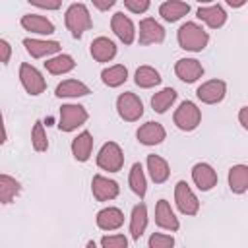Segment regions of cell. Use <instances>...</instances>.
Here are the masks:
<instances>
[{"label":"cell","instance_id":"obj_33","mask_svg":"<svg viewBox=\"0 0 248 248\" xmlns=\"http://www.w3.org/2000/svg\"><path fill=\"white\" fill-rule=\"evenodd\" d=\"M174 101H176V91L172 87H165V89H161L159 93H155L151 97V107H153L155 112L163 114L172 107Z\"/></svg>","mask_w":248,"mask_h":248},{"label":"cell","instance_id":"obj_3","mask_svg":"<svg viewBox=\"0 0 248 248\" xmlns=\"http://www.w3.org/2000/svg\"><path fill=\"white\" fill-rule=\"evenodd\" d=\"M172 120H174V124H176L178 130H182V132H192V130H196V128L200 126V122H202V112H200V108H198L196 103H192V101H182V103L178 105V108L174 110Z\"/></svg>","mask_w":248,"mask_h":248},{"label":"cell","instance_id":"obj_11","mask_svg":"<svg viewBox=\"0 0 248 248\" xmlns=\"http://www.w3.org/2000/svg\"><path fill=\"white\" fill-rule=\"evenodd\" d=\"M174 74L184 83H194V81H198L203 76V66L196 58H180L174 64Z\"/></svg>","mask_w":248,"mask_h":248},{"label":"cell","instance_id":"obj_31","mask_svg":"<svg viewBox=\"0 0 248 248\" xmlns=\"http://www.w3.org/2000/svg\"><path fill=\"white\" fill-rule=\"evenodd\" d=\"M128 184L132 188V192L140 198L145 196L147 192V180H145V172H143V167L141 163H134L132 169H130V176H128Z\"/></svg>","mask_w":248,"mask_h":248},{"label":"cell","instance_id":"obj_37","mask_svg":"<svg viewBox=\"0 0 248 248\" xmlns=\"http://www.w3.org/2000/svg\"><path fill=\"white\" fill-rule=\"evenodd\" d=\"M149 2L147 0H124V8L130 10L132 14H143L149 10Z\"/></svg>","mask_w":248,"mask_h":248},{"label":"cell","instance_id":"obj_22","mask_svg":"<svg viewBox=\"0 0 248 248\" xmlns=\"http://www.w3.org/2000/svg\"><path fill=\"white\" fill-rule=\"evenodd\" d=\"M91 151H93V136L87 130L81 132V134H78L72 140V155H74L76 161L85 163L91 157Z\"/></svg>","mask_w":248,"mask_h":248},{"label":"cell","instance_id":"obj_18","mask_svg":"<svg viewBox=\"0 0 248 248\" xmlns=\"http://www.w3.org/2000/svg\"><path fill=\"white\" fill-rule=\"evenodd\" d=\"M198 17L211 29H219L225 25L227 21V12L223 10V6L219 4H211V6H200L198 8Z\"/></svg>","mask_w":248,"mask_h":248},{"label":"cell","instance_id":"obj_5","mask_svg":"<svg viewBox=\"0 0 248 248\" xmlns=\"http://www.w3.org/2000/svg\"><path fill=\"white\" fill-rule=\"evenodd\" d=\"M87 118H89V114H87L85 107L68 103V105H62V107H60L58 128H60L62 132H74V130H78V126L85 124Z\"/></svg>","mask_w":248,"mask_h":248},{"label":"cell","instance_id":"obj_21","mask_svg":"<svg viewBox=\"0 0 248 248\" xmlns=\"http://www.w3.org/2000/svg\"><path fill=\"white\" fill-rule=\"evenodd\" d=\"M97 227L103 231H116L124 223V213L118 207H105L97 213Z\"/></svg>","mask_w":248,"mask_h":248},{"label":"cell","instance_id":"obj_7","mask_svg":"<svg viewBox=\"0 0 248 248\" xmlns=\"http://www.w3.org/2000/svg\"><path fill=\"white\" fill-rule=\"evenodd\" d=\"M174 202L180 213L184 215H196L200 211V202L186 180H178L174 186Z\"/></svg>","mask_w":248,"mask_h":248},{"label":"cell","instance_id":"obj_24","mask_svg":"<svg viewBox=\"0 0 248 248\" xmlns=\"http://www.w3.org/2000/svg\"><path fill=\"white\" fill-rule=\"evenodd\" d=\"M229 188L232 194H244L248 190V167L232 165L229 169Z\"/></svg>","mask_w":248,"mask_h":248},{"label":"cell","instance_id":"obj_1","mask_svg":"<svg viewBox=\"0 0 248 248\" xmlns=\"http://www.w3.org/2000/svg\"><path fill=\"white\" fill-rule=\"evenodd\" d=\"M176 39H178L180 48L190 50V52H200V50H203V48L207 46V43H209L207 31H205L202 25L194 23V21L182 23L180 29H178V33H176Z\"/></svg>","mask_w":248,"mask_h":248},{"label":"cell","instance_id":"obj_19","mask_svg":"<svg viewBox=\"0 0 248 248\" xmlns=\"http://www.w3.org/2000/svg\"><path fill=\"white\" fill-rule=\"evenodd\" d=\"M21 27L25 31H31V33H37V35L54 33V23L50 19H46L45 16H39V14H25L21 17Z\"/></svg>","mask_w":248,"mask_h":248},{"label":"cell","instance_id":"obj_16","mask_svg":"<svg viewBox=\"0 0 248 248\" xmlns=\"http://www.w3.org/2000/svg\"><path fill=\"white\" fill-rule=\"evenodd\" d=\"M155 223L161 229H167L170 232L180 229L178 217L174 215V211H172V207H170V203L167 200H159L157 202V205H155Z\"/></svg>","mask_w":248,"mask_h":248},{"label":"cell","instance_id":"obj_10","mask_svg":"<svg viewBox=\"0 0 248 248\" xmlns=\"http://www.w3.org/2000/svg\"><path fill=\"white\" fill-rule=\"evenodd\" d=\"M165 41V29L153 17H143L140 21V45H159Z\"/></svg>","mask_w":248,"mask_h":248},{"label":"cell","instance_id":"obj_20","mask_svg":"<svg viewBox=\"0 0 248 248\" xmlns=\"http://www.w3.org/2000/svg\"><path fill=\"white\" fill-rule=\"evenodd\" d=\"M91 56L97 62H110L116 56V45L108 37H97L91 41Z\"/></svg>","mask_w":248,"mask_h":248},{"label":"cell","instance_id":"obj_38","mask_svg":"<svg viewBox=\"0 0 248 248\" xmlns=\"http://www.w3.org/2000/svg\"><path fill=\"white\" fill-rule=\"evenodd\" d=\"M10 58H12V46H10V43H8V41L0 39V62H2V64H6Z\"/></svg>","mask_w":248,"mask_h":248},{"label":"cell","instance_id":"obj_34","mask_svg":"<svg viewBox=\"0 0 248 248\" xmlns=\"http://www.w3.org/2000/svg\"><path fill=\"white\" fill-rule=\"evenodd\" d=\"M31 145L39 153L48 149V138H46V132H45V126H43L41 120H37L33 130H31Z\"/></svg>","mask_w":248,"mask_h":248},{"label":"cell","instance_id":"obj_44","mask_svg":"<svg viewBox=\"0 0 248 248\" xmlns=\"http://www.w3.org/2000/svg\"><path fill=\"white\" fill-rule=\"evenodd\" d=\"M85 248H97V244H95V240H89V242L85 244Z\"/></svg>","mask_w":248,"mask_h":248},{"label":"cell","instance_id":"obj_40","mask_svg":"<svg viewBox=\"0 0 248 248\" xmlns=\"http://www.w3.org/2000/svg\"><path fill=\"white\" fill-rule=\"evenodd\" d=\"M238 120H240V126H242L244 130H248V107H242V108H240Z\"/></svg>","mask_w":248,"mask_h":248},{"label":"cell","instance_id":"obj_42","mask_svg":"<svg viewBox=\"0 0 248 248\" xmlns=\"http://www.w3.org/2000/svg\"><path fill=\"white\" fill-rule=\"evenodd\" d=\"M8 140V134H6V126H4V116H2V110H0V145Z\"/></svg>","mask_w":248,"mask_h":248},{"label":"cell","instance_id":"obj_28","mask_svg":"<svg viewBox=\"0 0 248 248\" xmlns=\"http://www.w3.org/2000/svg\"><path fill=\"white\" fill-rule=\"evenodd\" d=\"M89 93L91 89L78 79H66L56 85V97H85Z\"/></svg>","mask_w":248,"mask_h":248},{"label":"cell","instance_id":"obj_17","mask_svg":"<svg viewBox=\"0 0 248 248\" xmlns=\"http://www.w3.org/2000/svg\"><path fill=\"white\" fill-rule=\"evenodd\" d=\"M23 46L33 58H45L60 50L58 41H43V39H29V37L23 39Z\"/></svg>","mask_w":248,"mask_h":248},{"label":"cell","instance_id":"obj_4","mask_svg":"<svg viewBox=\"0 0 248 248\" xmlns=\"http://www.w3.org/2000/svg\"><path fill=\"white\" fill-rule=\"evenodd\" d=\"M116 110H118V116L122 120L136 122L143 116V103L136 93L126 91V93H120L116 97Z\"/></svg>","mask_w":248,"mask_h":248},{"label":"cell","instance_id":"obj_35","mask_svg":"<svg viewBox=\"0 0 248 248\" xmlns=\"http://www.w3.org/2000/svg\"><path fill=\"white\" fill-rule=\"evenodd\" d=\"M103 248H128V238L124 234H107L101 238Z\"/></svg>","mask_w":248,"mask_h":248},{"label":"cell","instance_id":"obj_25","mask_svg":"<svg viewBox=\"0 0 248 248\" xmlns=\"http://www.w3.org/2000/svg\"><path fill=\"white\" fill-rule=\"evenodd\" d=\"M147 227V207L145 203H138L132 209V217H130V234L134 240H138Z\"/></svg>","mask_w":248,"mask_h":248},{"label":"cell","instance_id":"obj_14","mask_svg":"<svg viewBox=\"0 0 248 248\" xmlns=\"http://www.w3.org/2000/svg\"><path fill=\"white\" fill-rule=\"evenodd\" d=\"M136 138H138V141L143 143V145H159V143L167 138V132H165V128H163L159 122L149 120V122H145V124H141V126L138 128Z\"/></svg>","mask_w":248,"mask_h":248},{"label":"cell","instance_id":"obj_30","mask_svg":"<svg viewBox=\"0 0 248 248\" xmlns=\"http://www.w3.org/2000/svg\"><path fill=\"white\" fill-rule=\"evenodd\" d=\"M134 81L138 87L141 89H149V87H155L161 83V74L151 68V66H140L136 70V76H134Z\"/></svg>","mask_w":248,"mask_h":248},{"label":"cell","instance_id":"obj_27","mask_svg":"<svg viewBox=\"0 0 248 248\" xmlns=\"http://www.w3.org/2000/svg\"><path fill=\"white\" fill-rule=\"evenodd\" d=\"M101 79L105 85L108 87H120L126 79H128V68L122 66V64H114V66H108L101 72Z\"/></svg>","mask_w":248,"mask_h":248},{"label":"cell","instance_id":"obj_39","mask_svg":"<svg viewBox=\"0 0 248 248\" xmlns=\"http://www.w3.org/2000/svg\"><path fill=\"white\" fill-rule=\"evenodd\" d=\"M33 6L37 8H43V10H58L60 8V2H39V0H31Z\"/></svg>","mask_w":248,"mask_h":248},{"label":"cell","instance_id":"obj_36","mask_svg":"<svg viewBox=\"0 0 248 248\" xmlns=\"http://www.w3.org/2000/svg\"><path fill=\"white\" fill-rule=\"evenodd\" d=\"M172 246H174V238L170 234L153 232L149 236V248H172Z\"/></svg>","mask_w":248,"mask_h":248},{"label":"cell","instance_id":"obj_9","mask_svg":"<svg viewBox=\"0 0 248 248\" xmlns=\"http://www.w3.org/2000/svg\"><path fill=\"white\" fill-rule=\"evenodd\" d=\"M225 93H227V85L225 81L221 79H209L205 83H202L198 89H196V95L202 103L205 105H215V103H221L225 99Z\"/></svg>","mask_w":248,"mask_h":248},{"label":"cell","instance_id":"obj_23","mask_svg":"<svg viewBox=\"0 0 248 248\" xmlns=\"http://www.w3.org/2000/svg\"><path fill=\"white\" fill-rule=\"evenodd\" d=\"M147 170H149V176H151V180L155 184H163L169 178V174H170L169 163L163 157L155 155V153L153 155H147Z\"/></svg>","mask_w":248,"mask_h":248},{"label":"cell","instance_id":"obj_26","mask_svg":"<svg viewBox=\"0 0 248 248\" xmlns=\"http://www.w3.org/2000/svg\"><path fill=\"white\" fill-rule=\"evenodd\" d=\"M188 12H190V6L186 2H178V0H169V2H163L159 6V14L163 16L165 21H170V23L172 21H178Z\"/></svg>","mask_w":248,"mask_h":248},{"label":"cell","instance_id":"obj_13","mask_svg":"<svg viewBox=\"0 0 248 248\" xmlns=\"http://www.w3.org/2000/svg\"><path fill=\"white\" fill-rule=\"evenodd\" d=\"M110 27L114 31V35L124 43V45H132L136 39V27L132 23V19L128 16H124V12H116L110 19Z\"/></svg>","mask_w":248,"mask_h":248},{"label":"cell","instance_id":"obj_32","mask_svg":"<svg viewBox=\"0 0 248 248\" xmlns=\"http://www.w3.org/2000/svg\"><path fill=\"white\" fill-rule=\"evenodd\" d=\"M21 184L10 176V174H0V203H12L14 198L19 194Z\"/></svg>","mask_w":248,"mask_h":248},{"label":"cell","instance_id":"obj_15","mask_svg":"<svg viewBox=\"0 0 248 248\" xmlns=\"http://www.w3.org/2000/svg\"><path fill=\"white\" fill-rule=\"evenodd\" d=\"M192 180H194V184L202 192H207V190H211L217 184L219 178H217V172L213 170L211 165H207V163H196L192 167Z\"/></svg>","mask_w":248,"mask_h":248},{"label":"cell","instance_id":"obj_2","mask_svg":"<svg viewBox=\"0 0 248 248\" xmlns=\"http://www.w3.org/2000/svg\"><path fill=\"white\" fill-rule=\"evenodd\" d=\"M66 27L70 29L72 37L79 39L85 31H89L93 27V21H91V16H89V10L85 4L81 2H76V4H70V8L66 10Z\"/></svg>","mask_w":248,"mask_h":248},{"label":"cell","instance_id":"obj_41","mask_svg":"<svg viewBox=\"0 0 248 248\" xmlns=\"http://www.w3.org/2000/svg\"><path fill=\"white\" fill-rule=\"evenodd\" d=\"M93 6L105 12V10H108V8H112V6H114V0H105V2H101V0H93Z\"/></svg>","mask_w":248,"mask_h":248},{"label":"cell","instance_id":"obj_6","mask_svg":"<svg viewBox=\"0 0 248 248\" xmlns=\"http://www.w3.org/2000/svg\"><path fill=\"white\" fill-rule=\"evenodd\" d=\"M97 165L103 170L118 172L122 169V165H124V153H122L120 145L116 141H107L97 153Z\"/></svg>","mask_w":248,"mask_h":248},{"label":"cell","instance_id":"obj_12","mask_svg":"<svg viewBox=\"0 0 248 248\" xmlns=\"http://www.w3.org/2000/svg\"><path fill=\"white\" fill-rule=\"evenodd\" d=\"M91 192L95 196V200L99 202H108V200H114L120 192L118 184L103 174H95L93 180H91Z\"/></svg>","mask_w":248,"mask_h":248},{"label":"cell","instance_id":"obj_8","mask_svg":"<svg viewBox=\"0 0 248 248\" xmlns=\"http://www.w3.org/2000/svg\"><path fill=\"white\" fill-rule=\"evenodd\" d=\"M19 81H21L23 89H25L29 95H33V97L41 95V93L46 89V81H45V78L41 76V72H39L35 66L27 64V62H23V64L19 66Z\"/></svg>","mask_w":248,"mask_h":248},{"label":"cell","instance_id":"obj_29","mask_svg":"<svg viewBox=\"0 0 248 248\" xmlns=\"http://www.w3.org/2000/svg\"><path fill=\"white\" fill-rule=\"evenodd\" d=\"M45 68L54 76H62V74L72 72L76 68V62L70 54H56V56H52L45 62Z\"/></svg>","mask_w":248,"mask_h":248},{"label":"cell","instance_id":"obj_43","mask_svg":"<svg viewBox=\"0 0 248 248\" xmlns=\"http://www.w3.org/2000/svg\"><path fill=\"white\" fill-rule=\"evenodd\" d=\"M227 4H229V6H232V8H240V6H244L246 2H244V0H240V2H232V0H229Z\"/></svg>","mask_w":248,"mask_h":248}]
</instances>
